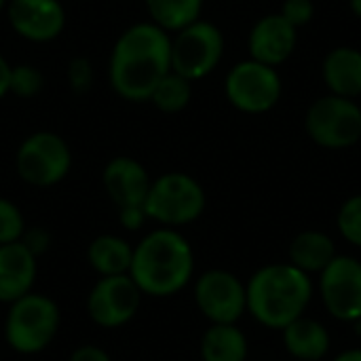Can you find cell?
<instances>
[{
  "instance_id": "6da1fadb",
  "label": "cell",
  "mask_w": 361,
  "mask_h": 361,
  "mask_svg": "<svg viewBox=\"0 0 361 361\" xmlns=\"http://www.w3.org/2000/svg\"><path fill=\"white\" fill-rule=\"evenodd\" d=\"M171 70V36L142 21L127 27L114 42L108 78L127 102H148L159 80Z\"/></svg>"
},
{
  "instance_id": "7a4b0ae2",
  "label": "cell",
  "mask_w": 361,
  "mask_h": 361,
  "mask_svg": "<svg viewBox=\"0 0 361 361\" xmlns=\"http://www.w3.org/2000/svg\"><path fill=\"white\" fill-rule=\"evenodd\" d=\"M195 273V254L188 239L176 228H157L135 247L129 277L142 294L169 298L182 292Z\"/></svg>"
},
{
  "instance_id": "3957f363",
  "label": "cell",
  "mask_w": 361,
  "mask_h": 361,
  "mask_svg": "<svg viewBox=\"0 0 361 361\" xmlns=\"http://www.w3.org/2000/svg\"><path fill=\"white\" fill-rule=\"evenodd\" d=\"M247 313L271 330H283L305 315L313 298V283L307 273L290 262L258 269L247 286Z\"/></svg>"
},
{
  "instance_id": "277c9868",
  "label": "cell",
  "mask_w": 361,
  "mask_h": 361,
  "mask_svg": "<svg viewBox=\"0 0 361 361\" xmlns=\"http://www.w3.org/2000/svg\"><path fill=\"white\" fill-rule=\"evenodd\" d=\"M59 324L61 315L55 300L32 290L8 305L4 341L19 355H36L55 341Z\"/></svg>"
},
{
  "instance_id": "5b68a950",
  "label": "cell",
  "mask_w": 361,
  "mask_h": 361,
  "mask_svg": "<svg viewBox=\"0 0 361 361\" xmlns=\"http://www.w3.org/2000/svg\"><path fill=\"white\" fill-rule=\"evenodd\" d=\"M144 212L148 220H154L161 226H186L199 220L205 212V190L188 173H163L152 180L144 201Z\"/></svg>"
},
{
  "instance_id": "8992f818",
  "label": "cell",
  "mask_w": 361,
  "mask_h": 361,
  "mask_svg": "<svg viewBox=\"0 0 361 361\" xmlns=\"http://www.w3.org/2000/svg\"><path fill=\"white\" fill-rule=\"evenodd\" d=\"M305 131L322 148H351L361 140V106L355 99L328 93L307 110Z\"/></svg>"
},
{
  "instance_id": "52a82bcc",
  "label": "cell",
  "mask_w": 361,
  "mask_h": 361,
  "mask_svg": "<svg viewBox=\"0 0 361 361\" xmlns=\"http://www.w3.org/2000/svg\"><path fill=\"white\" fill-rule=\"evenodd\" d=\"M15 167L17 176L25 184L49 188L68 176L72 167V152L61 135L53 131H36L17 148Z\"/></svg>"
},
{
  "instance_id": "ba28073f",
  "label": "cell",
  "mask_w": 361,
  "mask_h": 361,
  "mask_svg": "<svg viewBox=\"0 0 361 361\" xmlns=\"http://www.w3.org/2000/svg\"><path fill=\"white\" fill-rule=\"evenodd\" d=\"M224 55V34L212 21L197 19L171 38V70L188 80L212 74Z\"/></svg>"
},
{
  "instance_id": "9c48e42d",
  "label": "cell",
  "mask_w": 361,
  "mask_h": 361,
  "mask_svg": "<svg viewBox=\"0 0 361 361\" xmlns=\"http://www.w3.org/2000/svg\"><path fill=\"white\" fill-rule=\"evenodd\" d=\"M224 91L237 110L245 114H264L281 99L283 85L277 68L250 57L228 70Z\"/></svg>"
},
{
  "instance_id": "30bf717a",
  "label": "cell",
  "mask_w": 361,
  "mask_h": 361,
  "mask_svg": "<svg viewBox=\"0 0 361 361\" xmlns=\"http://www.w3.org/2000/svg\"><path fill=\"white\" fill-rule=\"evenodd\" d=\"M319 294L328 313L338 322L361 319V262L353 256L336 254L319 273Z\"/></svg>"
},
{
  "instance_id": "8fae6325",
  "label": "cell",
  "mask_w": 361,
  "mask_h": 361,
  "mask_svg": "<svg viewBox=\"0 0 361 361\" xmlns=\"http://www.w3.org/2000/svg\"><path fill=\"white\" fill-rule=\"evenodd\" d=\"M195 302L212 324H237L247 311L243 281L231 271H205L195 283Z\"/></svg>"
},
{
  "instance_id": "7c38bea8",
  "label": "cell",
  "mask_w": 361,
  "mask_h": 361,
  "mask_svg": "<svg viewBox=\"0 0 361 361\" xmlns=\"http://www.w3.org/2000/svg\"><path fill=\"white\" fill-rule=\"evenodd\" d=\"M142 296L129 275L99 277L87 296V313L95 326L114 330L135 317Z\"/></svg>"
},
{
  "instance_id": "4fadbf2b",
  "label": "cell",
  "mask_w": 361,
  "mask_h": 361,
  "mask_svg": "<svg viewBox=\"0 0 361 361\" xmlns=\"http://www.w3.org/2000/svg\"><path fill=\"white\" fill-rule=\"evenodd\" d=\"M11 27L30 42L55 40L66 25V11L59 0H8Z\"/></svg>"
},
{
  "instance_id": "5bb4252c",
  "label": "cell",
  "mask_w": 361,
  "mask_h": 361,
  "mask_svg": "<svg viewBox=\"0 0 361 361\" xmlns=\"http://www.w3.org/2000/svg\"><path fill=\"white\" fill-rule=\"evenodd\" d=\"M298 44V30L281 17V13H271L258 19L250 32L247 49L250 57L267 63V66H281L286 59L292 57Z\"/></svg>"
},
{
  "instance_id": "9a60e30c",
  "label": "cell",
  "mask_w": 361,
  "mask_h": 361,
  "mask_svg": "<svg viewBox=\"0 0 361 361\" xmlns=\"http://www.w3.org/2000/svg\"><path fill=\"white\" fill-rule=\"evenodd\" d=\"M102 184L116 207H131L144 205L152 180L140 161L131 157H116L104 167Z\"/></svg>"
},
{
  "instance_id": "2e32d148",
  "label": "cell",
  "mask_w": 361,
  "mask_h": 361,
  "mask_svg": "<svg viewBox=\"0 0 361 361\" xmlns=\"http://www.w3.org/2000/svg\"><path fill=\"white\" fill-rule=\"evenodd\" d=\"M38 258L21 243L0 245V302L11 305L34 290Z\"/></svg>"
},
{
  "instance_id": "e0dca14e",
  "label": "cell",
  "mask_w": 361,
  "mask_h": 361,
  "mask_svg": "<svg viewBox=\"0 0 361 361\" xmlns=\"http://www.w3.org/2000/svg\"><path fill=\"white\" fill-rule=\"evenodd\" d=\"M322 76L330 93L357 99L361 95V51L355 47L332 49L322 63Z\"/></svg>"
},
{
  "instance_id": "ac0fdd59",
  "label": "cell",
  "mask_w": 361,
  "mask_h": 361,
  "mask_svg": "<svg viewBox=\"0 0 361 361\" xmlns=\"http://www.w3.org/2000/svg\"><path fill=\"white\" fill-rule=\"evenodd\" d=\"M281 332H283V345L294 360H324L332 345L328 328L309 317H298L296 322L286 326Z\"/></svg>"
},
{
  "instance_id": "d6986e66",
  "label": "cell",
  "mask_w": 361,
  "mask_h": 361,
  "mask_svg": "<svg viewBox=\"0 0 361 361\" xmlns=\"http://www.w3.org/2000/svg\"><path fill=\"white\" fill-rule=\"evenodd\" d=\"M336 256V245L322 231H305L296 235L288 250V262L302 273H322Z\"/></svg>"
},
{
  "instance_id": "ffe728a7",
  "label": "cell",
  "mask_w": 361,
  "mask_h": 361,
  "mask_svg": "<svg viewBox=\"0 0 361 361\" xmlns=\"http://www.w3.org/2000/svg\"><path fill=\"white\" fill-rule=\"evenodd\" d=\"M133 258V245L118 235H99L87 247V260L99 277L127 275Z\"/></svg>"
},
{
  "instance_id": "44dd1931",
  "label": "cell",
  "mask_w": 361,
  "mask_h": 361,
  "mask_svg": "<svg viewBox=\"0 0 361 361\" xmlns=\"http://www.w3.org/2000/svg\"><path fill=\"white\" fill-rule=\"evenodd\" d=\"M247 353V336L237 324H212L201 336L203 361H245Z\"/></svg>"
},
{
  "instance_id": "7402d4cb",
  "label": "cell",
  "mask_w": 361,
  "mask_h": 361,
  "mask_svg": "<svg viewBox=\"0 0 361 361\" xmlns=\"http://www.w3.org/2000/svg\"><path fill=\"white\" fill-rule=\"evenodd\" d=\"M146 11L154 25L169 32H180L182 27L195 23L201 17L203 0H144Z\"/></svg>"
},
{
  "instance_id": "603a6c76",
  "label": "cell",
  "mask_w": 361,
  "mask_h": 361,
  "mask_svg": "<svg viewBox=\"0 0 361 361\" xmlns=\"http://www.w3.org/2000/svg\"><path fill=\"white\" fill-rule=\"evenodd\" d=\"M190 97H192V80L169 70L159 80L148 102H152L161 112L173 114V112L184 110L190 104Z\"/></svg>"
},
{
  "instance_id": "cb8c5ba5",
  "label": "cell",
  "mask_w": 361,
  "mask_h": 361,
  "mask_svg": "<svg viewBox=\"0 0 361 361\" xmlns=\"http://www.w3.org/2000/svg\"><path fill=\"white\" fill-rule=\"evenodd\" d=\"M336 226L345 241H349L355 247H361V195L349 197L341 205L336 216Z\"/></svg>"
},
{
  "instance_id": "d4e9b609",
  "label": "cell",
  "mask_w": 361,
  "mask_h": 361,
  "mask_svg": "<svg viewBox=\"0 0 361 361\" xmlns=\"http://www.w3.org/2000/svg\"><path fill=\"white\" fill-rule=\"evenodd\" d=\"M44 85V78L38 68L21 63V66H11V82H8V93H15L19 97H34L40 93Z\"/></svg>"
},
{
  "instance_id": "484cf974",
  "label": "cell",
  "mask_w": 361,
  "mask_h": 361,
  "mask_svg": "<svg viewBox=\"0 0 361 361\" xmlns=\"http://www.w3.org/2000/svg\"><path fill=\"white\" fill-rule=\"evenodd\" d=\"M23 231H25V220L21 209L13 201L0 197V245L19 241Z\"/></svg>"
},
{
  "instance_id": "4316f807",
  "label": "cell",
  "mask_w": 361,
  "mask_h": 361,
  "mask_svg": "<svg viewBox=\"0 0 361 361\" xmlns=\"http://www.w3.org/2000/svg\"><path fill=\"white\" fill-rule=\"evenodd\" d=\"M281 17L298 30L315 17V4L313 0H286L281 6Z\"/></svg>"
},
{
  "instance_id": "83f0119b",
  "label": "cell",
  "mask_w": 361,
  "mask_h": 361,
  "mask_svg": "<svg viewBox=\"0 0 361 361\" xmlns=\"http://www.w3.org/2000/svg\"><path fill=\"white\" fill-rule=\"evenodd\" d=\"M68 80L74 91H78V93L87 91L93 85V68H91L89 59H85V57L72 59L68 66Z\"/></svg>"
},
{
  "instance_id": "f1b7e54d",
  "label": "cell",
  "mask_w": 361,
  "mask_h": 361,
  "mask_svg": "<svg viewBox=\"0 0 361 361\" xmlns=\"http://www.w3.org/2000/svg\"><path fill=\"white\" fill-rule=\"evenodd\" d=\"M36 258L40 256V254H44L47 250H49V245H51V235L44 231V228H40V226H36V228H30V231H23V235H21V239H19Z\"/></svg>"
},
{
  "instance_id": "f546056e",
  "label": "cell",
  "mask_w": 361,
  "mask_h": 361,
  "mask_svg": "<svg viewBox=\"0 0 361 361\" xmlns=\"http://www.w3.org/2000/svg\"><path fill=\"white\" fill-rule=\"evenodd\" d=\"M146 220H148V216L144 212V205L118 207V222L125 231H140Z\"/></svg>"
},
{
  "instance_id": "4dcf8cb0",
  "label": "cell",
  "mask_w": 361,
  "mask_h": 361,
  "mask_svg": "<svg viewBox=\"0 0 361 361\" xmlns=\"http://www.w3.org/2000/svg\"><path fill=\"white\" fill-rule=\"evenodd\" d=\"M68 361H112V357L102 347L82 345V347H78V349L72 351V355H70Z\"/></svg>"
},
{
  "instance_id": "1f68e13d",
  "label": "cell",
  "mask_w": 361,
  "mask_h": 361,
  "mask_svg": "<svg viewBox=\"0 0 361 361\" xmlns=\"http://www.w3.org/2000/svg\"><path fill=\"white\" fill-rule=\"evenodd\" d=\"M8 82H11V63L0 55V99L8 93Z\"/></svg>"
},
{
  "instance_id": "d6a6232c",
  "label": "cell",
  "mask_w": 361,
  "mask_h": 361,
  "mask_svg": "<svg viewBox=\"0 0 361 361\" xmlns=\"http://www.w3.org/2000/svg\"><path fill=\"white\" fill-rule=\"evenodd\" d=\"M332 361H361V349H349V351L336 355Z\"/></svg>"
},
{
  "instance_id": "836d02e7",
  "label": "cell",
  "mask_w": 361,
  "mask_h": 361,
  "mask_svg": "<svg viewBox=\"0 0 361 361\" xmlns=\"http://www.w3.org/2000/svg\"><path fill=\"white\" fill-rule=\"evenodd\" d=\"M351 11H353L355 17L361 19V0H351Z\"/></svg>"
},
{
  "instance_id": "e575fe53",
  "label": "cell",
  "mask_w": 361,
  "mask_h": 361,
  "mask_svg": "<svg viewBox=\"0 0 361 361\" xmlns=\"http://www.w3.org/2000/svg\"><path fill=\"white\" fill-rule=\"evenodd\" d=\"M6 2H8V0H0V11H2V8L6 6Z\"/></svg>"
}]
</instances>
